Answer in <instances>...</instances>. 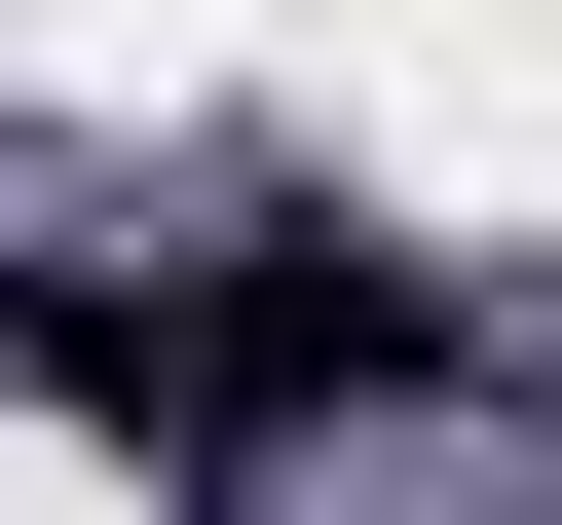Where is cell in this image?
Masks as SVG:
<instances>
[{
  "mask_svg": "<svg viewBox=\"0 0 562 525\" xmlns=\"http://www.w3.org/2000/svg\"><path fill=\"white\" fill-rule=\"evenodd\" d=\"M0 376H38L76 450H301V413H413V376H487V301L450 262H375V225H225V262H0Z\"/></svg>",
  "mask_w": 562,
  "mask_h": 525,
  "instance_id": "6da1fadb",
  "label": "cell"
}]
</instances>
